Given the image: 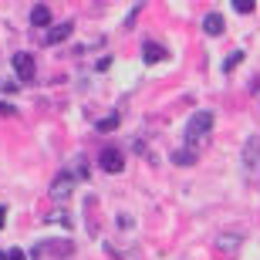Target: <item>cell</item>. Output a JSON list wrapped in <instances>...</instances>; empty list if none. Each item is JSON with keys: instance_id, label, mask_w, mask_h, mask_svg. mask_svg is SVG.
Masks as SVG:
<instances>
[{"instance_id": "6da1fadb", "label": "cell", "mask_w": 260, "mask_h": 260, "mask_svg": "<svg viewBox=\"0 0 260 260\" xmlns=\"http://www.w3.org/2000/svg\"><path fill=\"white\" fill-rule=\"evenodd\" d=\"M213 132V112H206V108H203V112H193V115H189V122H186V145H189V149H200L203 142H206V135Z\"/></svg>"}, {"instance_id": "7a4b0ae2", "label": "cell", "mask_w": 260, "mask_h": 260, "mask_svg": "<svg viewBox=\"0 0 260 260\" xmlns=\"http://www.w3.org/2000/svg\"><path fill=\"white\" fill-rule=\"evenodd\" d=\"M75 253V243L68 240H41L34 247V257H71Z\"/></svg>"}, {"instance_id": "3957f363", "label": "cell", "mask_w": 260, "mask_h": 260, "mask_svg": "<svg viewBox=\"0 0 260 260\" xmlns=\"http://www.w3.org/2000/svg\"><path fill=\"white\" fill-rule=\"evenodd\" d=\"M10 64H14V71H17L20 85H27V81H34V75H38L34 54H27V51H20V54H14V58H10Z\"/></svg>"}, {"instance_id": "277c9868", "label": "cell", "mask_w": 260, "mask_h": 260, "mask_svg": "<svg viewBox=\"0 0 260 260\" xmlns=\"http://www.w3.org/2000/svg\"><path fill=\"white\" fill-rule=\"evenodd\" d=\"M71 193H75V173H68V169H64V173H58V176H54V183H51V200L64 203Z\"/></svg>"}, {"instance_id": "5b68a950", "label": "cell", "mask_w": 260, "mask_h": 260, "mask_svg": "<svg viewBox=\"0 0 260 260\" xmlns=\"http://www.w3.org/2000/svg\"><path fill=\"white\" fill-rule=\"evenodd\" d=\"M98 166H102L105 173H122V169H125V152L115 149V145H108V149H102V155H98Z\"/></svg>"}, {"instance_id": "8992f818", "label": "cell", "mask_w": 260, "mask_h": 260, "mask_svg": "<svg viewBox=\"0 0 260 260\" xmlns=\"http://www.w3.org/2000/svg\"><path fill=\"white\" fill-rule=\"evenodd\" d=\"M75 34V20H61V24H54V27L44 34V44H61V41H68Z\"/></svg>"}, {"instance_id": "52a82bcc", "label": "cell", "mask_w": 260, "mask_h": 260, "mask_svg": "<svg viewBox=\"0 0 260 260\" xmlns=\"http://www.w3.org/2000/svg\"><path fill=\"white\" fill-rule=\"evenodd\" d=\"M216 253H223V257H237V253H240V237L223 233L220 240H216Z\"/></svg>"}, {"instance_id": "ba28073f", "label": "cell", "mask_w": 260, "mask_h": 260, "mask_svg": "<svg viewBox=\"0 0 260 260\" xmlns=\"http://www.w3.org/2000/svg\"><path fill=\"white\" fill-rule=\"evenodd\" d=\"M142 58H145V64H155V61L166 58V48H162V44H155V41H145V44H142Z\"/></svg>"}, {"instance_id": "9c48e42d", "label": "cell", "mask_w": 260, "mask_h": 260, "mask_svg": "<svg viewBox=\"0 0 260 260\" xmlns=\"http://www.w3.org/2000/svg\"><path fill=\"white\" fill-rule=\"evenodd\" d=\"M203 30H206L210 38H220L223 30H226V27H223V17H220V14H206V17H203Z\"/></svg>"}, {"instance_id": "30bf717a", "label": "cell", "mask_w": 260, "mask_h": 260, "mask_svg": "<svg viewBox=\"0 0 260 260\" xmlns=\"http://www.w3.org/2000/svg\"><path fill=\"white\" fill-rule=\"evenodd\" d=\"M30 24H34V27H48L51 24V7L48 4H38V7L30 10Z\"/></svg>"}, {"instance_id": "8fae6325", "label": "cell", "mask_w": 260, "mask_h": 260, "mask_svg": "<svg viewBox=\"0 0 260 260\" xmlns=\"http://www.w3.org/2000/svg\"><path fill=\"white\" fill-rule=\"evenodd\" d=\"M173 162H176V166H193V162H196V149H189V145H186V149L173 152Z\"/></svg>"}, {"instance_id": "7c38bea8", "label": "cell", "mask_w": 260, "mask_h": 260, "mask_svg": "<svg viewBox=\"0 0 260 260\" xmlns=\"http://www.w3.org/2000/svg\"><path fill=\"white\" fill-rule=\"evenodd\" d=\"M257 139H250V142H247V152H243V159H247V162H243V166H247V173H250V169H253V159H257Z\"/></svg>"}, {"instance_id": "4fadbf2b", "label": "cell", "mask_w": 260, "mask_h": 260, "mask_svg": "<svg viewBox=\"0 0 260 260\" xmlns=\"http://www.w3.org/2000/svg\"><path fill=\"white\" fill-rule=\"evenodd\" d=\"M230 4H233V10H237V14H253V7H257L253 0H230Z\"/></svg>"}, {"instance_id": "5bb4252c", "label": "cell", "mask_w": 260, "mask_h": 260, "mask_svg": "<svg viewBox=\"0 0 260 260\" xmlns=\"http://www.w3.org/2000/svg\"><path fill=\"white\" fill-rule=\"evenodd\" d=\"M115 128H118V115H108L98 122V132H115Z\"/></svg>"}, {"instance_id": "9a60e30c", "label": "cell", "mask_w": 260, "mask_h": 260, "mask_svg": "<svg viewBox=\"0 0 260 260\" xmlns=\"http://www.w3.org/2000/svg\"><path fill=\"white\" fill-rule=\"evenodd\" d=\"M240 61H243V51H233V54H230V58H226V61H223V71H233V68H237V64H240Z\"/></svg>"}, {"instance_id": "2e32d148", "label": "cell", "mask_w": 260, "mask_h": 260, "mask_svg": "<svg viewBox=\"0 0 260 260\" xmlns=\"http://www.w3.org/2000/svg\"><path fill=\"white\" fill-rule=\"evenodd\" d=\"M17 81H10V78H0V91H4V95H10V91H17Z\"/></svg>"}, {"instance_id": "e0dca14e", "label": "cell", "mask_w": 260, "mask_h": 260, "mask_svg": "<svg viewBox=\"0 0 260 260\" xmlns=\"http://www.w3.org/2000/svg\"><path fill=\"white\" fill-rule=\"evenodd\" d=\"M7 260H27V253H20V250H7Z\"/></svg>"}, {"instance_id": "ac0fdd59", "label": "cell", "mask_w": 260, "mask_h": 260, "mask_svg": "<svg viewBox=\"0 0 260 260\" xmlns=\"http://www.w3.org/2000/svg\"><path fill=\"white\" fill-rule=\"evenodd\" d=\"M0 115H14V105H7V102H0Z\"/></svg>"}, {"instance_id": "d6986e66", "label": "cell", "mask_w": 260, "mask_h": 260, "mask_svg": "<svg viewBox=\"0 0 260 260\" xmlns=\"http://www.w3.org/2000/svg\"><path fill=\"white\" fill-rule=\"evenodd\" d=\"M7 223V206H0V226Z\"/></svg>"}, {"instance_id": "ffe728a7", "label": "cell", "mask_w": 260, "mask_h": 260, "mask_svg": "<svg viewBox=\"0 0 260 260\" xmlns=\"http://www.w3.org/2000/svg\"><path fill=\"white\" fill-rule=\"evenodd\" d=\"M0 260H7V253H4V250H0Z\"/></svg>"}]
</instances>
